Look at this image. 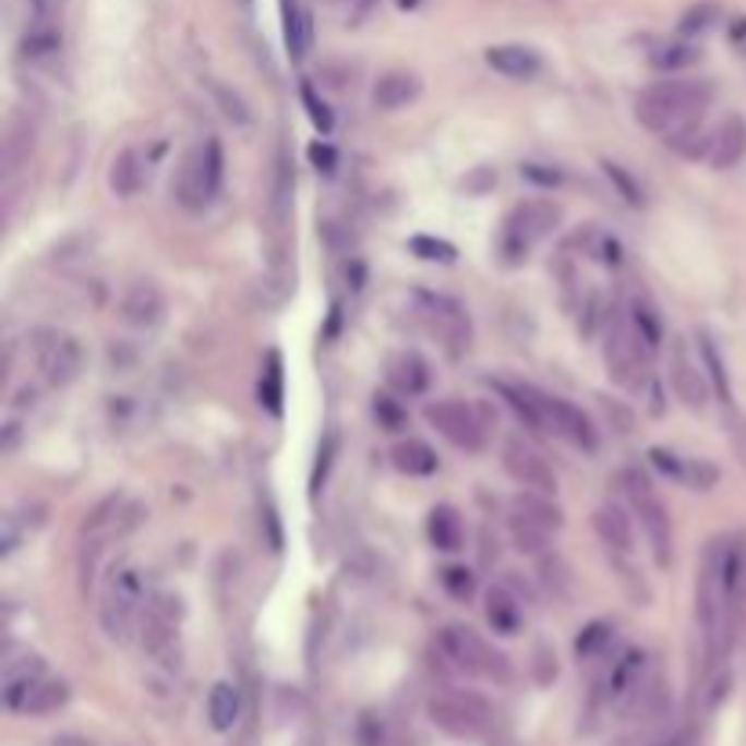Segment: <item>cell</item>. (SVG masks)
<instances>
[{"mask_svg": "<svg viewBox=\"0 0 746 746\" xmlns=\"http://www.w3.org/2000/svg\"><path fill=\"white\" fill-rule=\"evenodd\" d=\"M713 88L707 81H659L637 95L634 113L648 132L674 135L685 124H696L707 110Z\"/></svg>", "mask_w": 746, "mask_h": 746, "instance_id": "1", "label": "cell"}, {"mask_svg": "<svg viewBox=\"0 0 746 746\" xmlns=\"http://www.w3.org/2000/svg\"><path fill=\"white\" fill-rule=\"evenodd\" d=\"M143 604H146V587L143 579H139L135 568H113L110 579H106V590H103V604H99V619L106 626V634L113 637V641H128L139 623V615H143Z\"/></svg>", "mask_w": 746, "mask_h": 746, "instance_id": "2", "label": "cell"}, {"mask_svg": "<svg viewBox=\"0 0 746 746\" xmlns=\"http://www.w3.org/2000/svg\"><path fill=\"white\" fill-rule=\"evenodd\" d=\"M219 186H222V146L219 139H208L204 146L190 149L186 160H182L176 179V197L182 208L197 212L215 201Z\"/></svg>", "mask_w": 746, "mask_h": 746, "instance_id": "3", "label": "cell"}, {"mask_svg": "<svg viewBox=\"0 0 746 746\" xmlns=\"http://www.w3.org/2000/svg\"><path fill=\"white\" fill-rule=\"evenodd\" d=\"M561 219V212L546 201H528L521 208H514L506 215L503 233H500V252L510 266L525 263L528 252L554 230V222Z\"/></svg>", "mask_w": 746, "mask_h": 746, "instance_id": "4", "label": "cell"}, {"mask_svg": "<svg viewBox=\"0 0 746 746\" xmlns=\"http://www.w3.org/2000/svg\"><path fill=\"white\" fill-rule=\"evenodd\" d=\"M437 641H441V652H445L462 674H484V677L510 681V666H506V659L495 652L492 645H484V637L478 630H470V626H459V623L445 626Z\"/></svg>", "mask_w": 746, "mask_h": 746, "instance_id": "5", "label": "cell"}, {"mask_svg": "<svg viewBox=\"0 0 746 746\" xmlns=\"http://www.w3.org/2000/svg\"><path fill=\"white\" fill-rule=\"evenodd\" d=\"M648 357H652V350L637 335L630 317H615L609 324V339H604V364H609L612 380L619 386H641L648 372Z\"/></svg>", "mask_w": 746, "mask_h": 746, "instance_id": "6", "label": "cell"}, {"mask_svg": "<svg viewBox=\"0 0 746 746\" xmlns=\"http://www.w3.org/2000/svg\"><path fill=\"white\" fill-rule=\"evenodd\" d=\"M426 713L437 729H445L448 735H459V739H478L492 721L489 702L478 696H467V691H448V696L430 699Z\"/></svg>", "mask_w": 746, "mask_h": 746, "instance_id": "7", "label": "cell"}, {"mask_svg": "<svg viewBox=\"0 0 746 746\" xmlns=\"http://www.w3.org/2000/svg\"><path fill=\"white\" fill-rule=\"evenodd\" d=\"M623 484H626V495H630L634 503V514L641 517V528L648 532V543H652V554L659 565H670V514L663 500L652 492V484H648L641 473L626 470L623 473Z\"/></svg>", "mask_w": 746, "mask_h": 746, "instance_id": "8", "label": "cell"}, {"mask_svg": "<svg viewBox=\"0 0 746 746\" xmlns=\"http://www.w3.org/2000/svg\"><path fill=\"white\" fill-rule=\"evenodd\" d=\"M426 423L437 430L448 445H456L462 452H481L484 441H489V430H484L481 416L473 412L470 405L462 401H434L426 405Z\"/></svg>", "mask_w": 746, "mask_h": 746, "instance_id": "9", "label": "cell"}, {"mask_svg": "<svg viewBox=\"0 0 746 746\" xmlns=\"http://www.w3.org/2000/svg\"><path fill=\"white\" fill-rule=\"evenodd\" d=\"M539 408H543V419H546V430L557 437H565L568 445H576L582 452H593L598 448V430H593L590 416L576 408L565 397H546L539 394Z\"/></svg>", "mask_w": 746, "mask_h": 746, "instance_id": "10", "label": "cell"}, {"mask_svg": "<svg viewBox=\"0 0 746 746\" xmlns=\"http://www.w3.org/2000/svg\"><path fill=\"white\" fill-rule=\"evenodd\" d=\"M503 467L525 492H543V495L557 492V478H554V470H550V462L539 456L536 448H528L525 441H510V445L503 448Z\"/></svg>", "mask_w": 746, "mask_h": 746, "instance_id": "11", "label": "cell"}, {"mask_svg": "<svg viewBox=\"0 0 746 746\" xmlns=\"http://www.w3.org/2000/svg\"><path fill=\"white\" fill-rule=\"evenodd\" d=\"M37 361H40V372H45V380L51 386H67L81 375V364H84V350L77 339H70V335H48V342L37 346Z\"/></svg>", "mask_w": 746, "mask_h": 746, "instance_id": "12", "label": "cell"}, {"mask_svg": "<svg viewBox=\"0 0 746 746\" xmlns=\"http://www.w3.org/2000/svg\"><path fill=\"white\" fill-rule=\"evenodd\" d=\"M168 313V299L154 280H139V285L128 288V296L121 302V317L132 324V328H157Z\"/></svg>", "mask_w": 746, "mask_h": 746, "instance_id": "13", "label": "cell"}, {"mask_svg": "<svg viewBox=\"0 0 746 746\" xmlns=\"http://www.w3.org/2000/svg\"><path fill=\"white\" fill-rule=\"evenodd\" d=\"M484 62L510 81H532L543 73V59L525 45H495V48L484 51Z\"/></svg>", "mask_w": 746, "mask_h": 746, "instance_id": "14", "label": "cell"}, {"mask_svg": "<svg viewBox=\"0 0 746 746\" xmlns=\"http://www.w3.org/2000/svg\"><path fill=\"white\" fill-rule=\"evenodd\" d=\"M419 92H423V81H419L416 73L390 70V73H383V77L375 81L372 106H375V110H383V113H394V110H401V106L416 103Z\"/></svg>", "mask_w": 746, "mask_h": 746, "instance_id": "15", "label": "cell"}, {"mask_svg": "<svg viewBox=\"0 0 746 746\" xmlns=\"http://www.w3.org/2000/svg\"><path fill=\"white\" fill-rule=\"evenodd\" d=\"M386 380H390V386L401 397H419V394H426V386H430V364L416 350L394 353L390 361H386Z\"/></svg>", "mask_w": 746, "mask_h": 746, "instance_id": "16", "label": "cell"}, {"mask_svg": "<svg viewBox=\"0 0 746 746\" xmlns=\"http://www.w3.org/2000/svg\"><path fill=\"white\" fill-rule=\"evenodd\" d=\"M146 176H149V168H146V154L139 146H128L121 149V154L113 157V165H110V190L117 193V197H139L146 186Z\"/></svg>", "mask_w": 746, "mask_h": 746, "instance_id": "17", "label": "cell"}, {"mask_svg": "<svg viewBox=\"0 0 746 746\" xmlns=\"http://www.w3.org/2000/svg\"><path fill=\"white\" fill-rule=\"evenodd\" d=\"M743 149H746V124L739 117H724V121L710 132L707 160L713 168H732L735 160L743 157Z\"/></svg>", "mask_w": 746, "mask_h": 746, "instance_id": "18", "label": "cell"}, {"mask_svg": "<svg viewBox=\"0 0 746 746\" xmlns=\"http://www.w3.org/2000/svg\"><path fill=\"white\" fill-rule=\"evenodd\" d=\"M40 681H45V663L37 655H26L23 663H12L4 674V702L12 710H23L29 691H34Z\"/></svg>", "mask_w": 746, "mask_h": 746, "instance_id": "19", "label": "cell"}, {"mask_svg": "<svg viewBox=\"0 0 746 746\" xmlns=\"http://www.w3.org/2000/svg\"><path fill=\"white\" fill-rule=\"evenodd\" d=\"M426 313L434 317V328L445 335L452 346H462L470 339V324L459 302H452L445 296H426Z\"/></svg>", "mask_w": 746, "mask_h": 746, "instance_id": "20", "label": "cell"}, {"mask_svg": "<svg viewBox=\"0 0 746 746\" xmlns=\"http://www.w3.org/2000/svg\"><path fill=\"white\" fill-rule=\"evenodd\" d=\"M394 467L408 473V478H430L437 470V452L419 437H405L390 448Z\"/></svg>", "mask_w": 746, "mask_h": 746, "instance_id": "21", "label": "cell"}, {"mask_svg": "<svg viewBox=\"0 0 746 746\" xmlns=\"http://www.w3.org/2000/svg\"><path fill=\"white\" fill-rule=\"evenodd\" d=\"M593 528H598V536L604 539V546L619 550V554H630L634 550V521L626 517L623 506H601V510L593 514Z\"/></svg>", "mask_w": 746, "mask_h": 746, "instance_id": "22", "label": "cell"}, {"mask_svg": "<svg viewBox=\"0 0 746 746\" xmlns=\"http://www.w3.org/2000/svg\"><path fill=\"white\" fill-rule=\"evenodd\" d=\"M280 19H285V45L291 59H302L313 45V23L310 12L299 0H280Z\"/></svg>", "mask_w": 746, "mask_h": 746, "instance_id": "23", "label": "cell"}, {"mask_svg": "<svg viewBox=\"0 0 746 746\" xmlns=\"http://www.w3.org/2000/svg\"><path fill=\"white\" fill-rule=\"evenodd\" d=\"M670 386H674V394H677L688 408H702V405L710 401V383H707V375H702V368L688 364L685 357H677L674 368H670Z\"/></svg>", "mask_w": 746, "mask_h": 746, "instance_id": "24", "label": "cell"}, {"mask_svg": "<svg viewBox=\"0 0 746 746\" xmlns=\"http://www.w3.org/2000/svg\"><path fill=\"white\" fill-rule=\"evenodd\" d=\"M484 612H489V623L495 626V634L521 630V601H517L506 587L489 590V598H484Z\"/></svg>", "mask_w": 746, "mask_h": 746, "instance_id": "25", "label": "cell"}, {"mask_svg": "<svg viewBox=\"0 0 746 746\" xmlns=\"http://www.w3.org/2000/svg\"><path fill=\"white\" fill-rule=\"evenodd\" d=\"M237 718H241V691H237L230 681H219L208 696V721L215 732H230Z\"/></svg>", "mask_w": 746, "mask_h": 746, "instance_id": "26", "label": "cell"}, {"mask_svg": "<svg viewBox=\"0 0 746 746\" xmlns=\"http://www.w3.org/2000/svg\"><path fill=\"white\" fill-rule=\"evenodd\" d=\"M426 532H430V543L437 550H445V554L462 546V521L452 506H434V510H430Z\"/></svg>", "mask_w": 746, "mask_h": 746, "instance_id": "27", "label": "cell"}, {"mask_svg": "<svg viewBox=\"0 0 746 746\" xmlns=\"http://www.w3.org/2000/svg\"><path fill=\"white\" fill-rule=\"evenodd\" d=\"M514 514H521V517H528V521L543 525L546 532H557V528H561V510H557L554 503H550V495H543V492L517 495V500H514Z\"/></svg>", "mask_w": 746, "mask_h": 746, "instance_id": "28", "label": "cell"}, {"mask_svg": "<svg viewBox=\"0 0 746 746\" xmlns=\"http://www.w3.org/2000/svg\"><path fill=\"white\" fill-rule=\"evenodd\" d=\"M62 48V26L59 23H29L23 37V51L29 59H51Z\"/></svg>", "mask_w": 746, "mask_h": 746, "instance_id": "29", "label": "cell"}, {"mask_svg": "<svg viewBox=\"0 0 746 746\" xmlns=\"http://www.w3.org/2000/svg\"><path fill=\"white\" fill-rule=\"evenodd\" d=\"M67 699H70V688L62 685V681H40V685L29 691V699H26V713H51V710H59V707H67Z\"/></svg>", "mask_w": 746, "mask_h": 746, "instance_id": "30", "label": "cell"}, {"mask_svg": "<svg viewBox=\"0 0 746 746\" xmlns=\"http://www.w3.org/2000/svg\"><path fill=\"white\" fill-rule=\"evenodd\" d=\"M510 536H514V546L521 550V554H543L546 539H550V532L543 525L528 521V517H521V514L510 517Z\"/></svg>", "mask_w": 746, "mask_h": 746, "instance_id": "31", "label": "cell"}, {"mask_svg": "<svg viewBox=\"0 0 746 746\" xmlns=\"http://www.w3.org/2000/svg\"><path fill=\"white\" fill-rule=\"evenodd\" d=\"M699 59V51L691 45H663L652 51V67L663 70V73H677V70H688L691 62Z\"/></svg>", "mask_w": 746, "mask_h": 746, "instance_id": "32", "label": "cell"}, {"mask_svg": "<svg viewBox=\"0 0 746 746\" xmlns=\"http://www.w3.org/2000/svg\"><path fill=\"white\" fill-rule=\"evenodd\" d=\"M626 317H630V324L637 328V335H641V339H645V346H648V350L655 353L659 339H663V324H659V317H655V313L648 310L645 302H634V306H630V313H626Z\"/></svg>", "mask_w": 746, "mask_h": 746, "instance_id": "33", "label": "cell"}, {"mask_svg": "<svg viewBox=\"0 0 746 746\" xmlns=\"http://www.w3.org/2000/svg\"><path fill=\"white\" fill-rule=\"evenodd\" d=\"M441 587L448 590V598H456V601H470V598H473V590H478V579H473V571H470V568H462V565H448L445 571H441Z\"/></svg>", "mask_w": 746, "mask_h": 746, "instance_id": "34", "label": "cell"}, {"mask_svg": "<svg viewBox=\"0 0 746 746\" xmlns=\"http://www.w3.org/2000/svg\"><path fill=\"white\" fill-rule=\"evenodd\" d=\"M408 248H412V255L426 258V263H456V248L448 241H437V237H412Z\"/></svg>", "mask_w": 746, "mask_h": 746, "instance_id": "35", "label": "cell"}, {"mask_svg": "<svg viewBox=\"0 0 746 746\" xmlns=\"http://www.w3.org/2000/svg\"><path fill=\"white\" fill-rule=\"evenodd\" d=\"M718 467H710V462H702V459H688L685 462V473H681V484H688V489H696V492H710L713 484H718Z\"/></svg>", "mask_w": 746, "mask_h": 746, "instance_id": "36", "label": "cell"}, {"mask_svg": "<svg viewBox=\"0 0 746 746\" xmlns=\"http://www.w3.org/2000/svg\"><path fill=\"white\" fill-rule=\"evenodd\" d=\"M609 637H612V626H609V623H590L587 630L579 634L576 652H579V655H598L601 648L609 645Z\"/></svg>", "mask_w": 746, "mask_h": 746, "instance_id": "37", "label": "cell"}, {"mask_svg": "<svg viewBox=\"0 0 746 746\" xmlns=\"http://www.w3.org/2000/svg\"><path fill=\"white\" fill-rule=\"evenodd\" d=\"M702 357H707V368H710V380L713 386H718V394L729 401V380H724V364H721V353L718 346H713L710 339H702Z\"/></svg>", "mask_w": 746, "mask_h": 746, "instance_id": "38", "label": "cell"}, {"mask_svg": "<svg viewBox=\"0 0 746 746\" xmlns=\"http://www.w3.org/2000/svg\"><path fill=\"white\" fill-rule=\"evenodd\" d=\"M215 99L222 103V113L230 117V121H237V124L252 121V113H248V106L241 103V95H230V92L222 88V84H215Z\"/></svg>", "mask_w": 746, "mask_h": 746, "instance_id": "39", "label": "cell"}, {"mask_svg": "<svg viewBox=\"0 0 746 746\" xmlns=\"http://www.w3.org/2000/svg\"><path fill=\"white\" fill-rule=\"evenodd\" d=\"M302 103H306V113H310V121L321 128L324 135L332 132V113H328V106H324L317 95H313V88L306 84V88H302Z\"/></svg>", "mask_w": 746, "mask_h": 746, "instance_id": "40", "label": "cell"}, {"mask_svg": "<svg viewBox=\"0 0 746 746\" xmlns=\"http://www.w3.org/2000/svg\"><path fill=\"white\" fill-rule=\"evenodd\" d=\"M604 171H609V179L623 190V197H626V201H630V204H641V186H637V182H634L630 176H626V171H623L619 165L604 160Z\"/></svg>", "mask_w": 746, "mask_h": 746, "instance_id": "41", "label": "cell"}, {"mask_svg": "<svg viewBox=\"0 0 746 746\" xmlns=\"http://www.w3.org/2000/svg\"><path fill=\"white\" fill-rule=\"evenodd\" d=\"M648 459H652L655 467L663 470L666 478H674V481H681V473H685V462H688V459H681V456H674V452H666V448H652V452H648Z\"/></svg>", "mask_w": 746, "mask_h": 746, "instance_id": "42", "label": "cell"}, {"mask_svg": "<svg viewBox=\"0 0 746 746\" xmlns=\"http://www.w3.org/2000/svg\"><path fill=\"white\" fill-rule=\"evenodd\" d=\"M67 0H29V23H59Z\"/></svg>", "mask_w": 746, "mask_h": 746, "instance_id": "43", "label": "cell"}, {"mask_svg": "<svg viewBox=\"0 0 746 746\" xmlns=\"http://www.w3.org/2000/svg\"><path fill=\"white\" fill-rule=\"evenodd\" d=\"M521 176H525L528 182H536V186H543V190L561 186V171L546 168V165H521Z\"/></svg>", "mask_w": 746, "mask_h": 746, "instance_id": "44", "label": "cell"}, {"mask_svg": "<svg viewBox=\"0 0 746 746\" xmlns=\"http://www.w3.org/2000/svg\"><path fill=\"white\" fill-rule=\"evenodd\" d=\"M375 416L383 419L386 430H401L405 426V412L397 408V401H390V397H375Z\"/></svg>", "mask_w": 746, "mask_h": 746, "instance_id": "45", "label": "cell"}, {"mask_svg": "<svg viewBox=\"0 0 746 746\" xmlns=\"http://www.w3.org/2000/svg\"><path fill=\"white\" fill-rule=\"evenodd\" d=\"M310 157H313V165H335V154L328 146H310Z\"/></svg>", "mask_w": 746, "mask_h": 746, "instance_id": "46", "label": "cell"}]
</instances>
